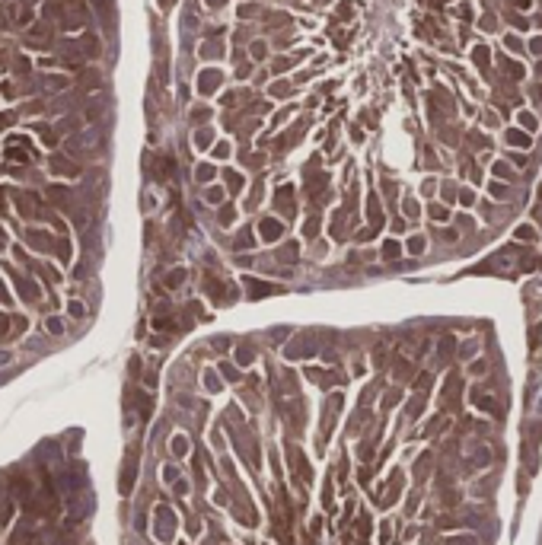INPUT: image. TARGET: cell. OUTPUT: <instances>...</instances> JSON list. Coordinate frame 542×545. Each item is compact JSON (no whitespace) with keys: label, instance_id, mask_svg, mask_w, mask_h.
Returning <instances> with one entry per match:
<instances>
[{"label":"cell","instance_id":"obj_17","mask_svg":"<svg viewBox=\"0 0 542 545\" xmlns=\"http://www.w3.org/2000/svg\"><path fill=\"white\" fill-rule=\"evenodd\" d=\"M424 249V239H411V252H421Z\"/></svg>","mask_w":542,"mask_h":545},{"label":"cell","instance_id":"obj_19","mask_svg":"<svg viewBox=\"0 0 542 545\" xmlns=\"http://www.w3.org/2000/svg\"><path fill=\"white\" fill-rule=\"evenodd\" d=\"M6 125H13V115H0V128H6Z\"/></svg>","mask_w":542,"mask_h":545},{"label":"cell","instance_id":"obj_5","mask_svg":"<svg viewBox=\"0 0 542 545\" xmlns=\"http://www.w3.org/2000/svg\"><path fill=\"white\" fill-rule=\"evenodd\" d=\"M182 281H185V271H182V268H175V271L166 278V287H179Z\"/></svg>","mask_w":542,"mask_h":545},{"label":"cell","instance_id":"obj_12","mask_svg":"<svg viewBox=\"0 0 542 545\" xmlns=\"http://www.w3.org/2000/svg\"><path fill=\"white\" fill-rule=\"evenodd\" d=\"M70 316L80 319V316H83V303H70Z\"/></svg>","mask_w":542,"mask_h":545},{"label":"cell","instance_id":"obj_16","mask_svg":"<svg viewBox=\"0 0 542 545\" xmlns=\"http://www.w3.org/2000/svg\"><path fill=\"white\" fill-rule=\"evenodd\" d=\"M520 121H523L526 128H536V118H533V115H520Z\"/></svg>","mask_w":542,"mask_h":545},{"label":"cell","instance_id":"obj_13","mask_svg":"<svg viewBox=\"0 0 542 545\" xmlns=\"http://www.w3.org/2000/svg\"><path fill=\"white\" fill-rule=\"evenodd\" d=\"M405 214H408V217H415V214H418V204H415V201H405Z\"/></svg>","mask_w":542,"mask_h":545},{"label":"cell","instance_id":"obj_18","mask_svg":"<svg viewBox=\"0 0 542 545\" xmlns=\"http://www.w3.org/2000/svg\"><path fill=\"white\" fill-rule=\"evenodd\" d=\"M491 194H501V198H504V194H507V188H504V185H491Z\"/></svg>","mask_w":542,"mask_h":545},{"label":"cell","instance_id":"obj_6","mask_svg":"<svg viewBox=\"0 0 542 545\" xmlns=\"http://www.w3.org/2000/svg\"><path fill=\"white\" fill-rule=\"evenodd\" d=\"M38 134H42V140H45V144H58V134H54L51 128H38Z\"/></svg>","mask_w":542,"mask_h":545},{"label":"cell","instance_id":"obj_3","mask_svg":"<svg viewBox=\"0 0 542 545\" xmlns=\"http://www.w3.org/2000/svg\"><path fill=\"white\" fill-rule=\"evenodd\" d=\"M249 287H252V297H265V293H277L274 284H259V281H246Z\"/></svg>","mask_w":542,"mask_h":545},{"label":"cell","instance_id":"obj_7","mask_svg":"<svg viewBox=\"0 0 542 545\" xmlns=\"http://www.w3.org/2000/svg\"><path fill=\"white\" fill-rule=\"evenodd\" d=\"M517 236H520V239H526V242H533V239H536V230H533V226H520Z\"/></svg>","mask_w":542,"mask_h":545},{"label":"cell","instance_id":"obj_10","mask_svg":"<svg viewBox=\"0 0 542 545\" xmlns=\"http://www.w3.org/2000/svg\"><path fill=\"white\" fill-rule=\"evenodd\" d=\"M316 230H319V220L309 217V220H306V236H316Z\"/></svg>","mask_w":542,"mask_h":545},{"label":"cell","instance_id":"obj_11","mask_svg":"<svg viewBox=\"0 0 542 545\" xmlns=\"http://www.w3.org/2000/svg\"><path fill=\"white\" fill-rule=\"evenodd\" d=\"M431 217H434V220H446V211H443L440 204H434V207H431Z\"/></svg>","mask_w":542,"mask_h":545},{"label":"cell","instance_id":"obj_14","mask_svg":"<svg viewBox=\"0 0 542 545\" xmlns=\"http://www.w3.org/2000/svg\"><path fill=\"white\" fill-rule=\"evenodd\" d=\"M198 144H201V147L211 144V131H201V134H198Z\"/></svg>","mask_w":542,"mask_h":545},{"label":"cell","instance_id":"obj_1","mask_svg":"<svg viewBox=\"0 0 542 545\" xmlns=\"http://www.w3.org/2000/svg\"><path fill=\"white\" fill-rule=\"evenodd\" d=\"M259 233H262V239L274 242L277 236H284V224H277V220H262V224H259Z\"/></svg>","mask_w":542,"mask_h":545},{"label":"cell","instance_id":"obj_2","mask_svg":"<svg viewBox=\"0 0 542 545\" xmlns=\"http://www.w3.org/2000/svg\"><path fill=\"white\" fill-rule=\"evenodd\" d=\"M51 172H61V176H77V166L67 163V157H51Z\"/></svg>","mask_w":542,"mask_h":545},{"label":"cell","instance_id":"obj_9","mask_svg":"<svg viewBox=\"0 0 542 545\" xmlns=\"http://www.w3.org/2000/svg\"><path fill=\"white\" fill-rule=\"evenodd\" d=\"M227 182H230V192H239V185H242V179H239V176L227 172Z\"/></svg>","mask_w":542,"mask_h":545},{"label":"cell","instance_id":"obj_8","mask_svg":"<svg viewBox=\"0 0 542 545\" xmlns=\"http://www.w3.org/2000/svg\"><path fill=\"white\" fill-rule=\"evenodd\" d=\"M383 255H386V258H396V255H399V246H396V242H386V246H383Z\"/></svg>","mask_w":542,"mask_h":545},{"label":"cell","instance_id":"obj_4","mask_svg":"<svg viewBox=\"0 0 542 545\" xmlns=\"http://www.w3.org/2000/svg\"><path fill=\"white\" fill-rule=\"evenodd\" d=\"M507 140H510V144H517V147H530V137H526V134H520V131H507Z\"/></svg>","mask_w":542,"mask_h":545},{"label":"cell","instance_id":"obj_15","mask_svg":"<svg viewBox=\"0 0 542 545\" xmlns=\"http://www.w3.org/2000/svg\"><path fill=\"white\" fill-rule=\"evenodd\" d=\"M211 172H214L211 166H201V169H198V179H211Z\"/></svg>","mask_w":542,"mask_h":545}]
</instances>
